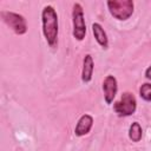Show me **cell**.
<instances>
[{"mask_svg":"<svg viewBox=\"0 0 151 151\" xmlns=\"http://www.w3.org/2000/svg\"><path fill=\"white\" fill-rule=\"evenodd\" d=\"M92 125H93V118H92V116H90V114H83L79 118V120H78V123L76 125V129H74L76 136L81 137V136L87 134L91 131Z\"/></svg>","mask_w":151,"mask_h":151,"instance_id":"52a82bcc","label":"cell"},{"mask_svg":"<svg viewBox=\"0 0 151 151\" xmlns=\"http://www.w3.org/2000/svg\"><path fill=\"white\" fill-rule=\"evenodd\" d=\"M137 101L131 92H124L118 101L113 104V110L119 117H127L136 112Z\"/></svg>","mask_w":151,"mask_h":151,"instance_id":"3957f363","label":"cell"},{"mask_svg":"<svg viewBox=\"0 0 151 151\" xmlns=\"http://www.w3.org/2000/svg\"><path fill=\"white\" fill-rule=\"evenodd\" d=\"M72 21H73V32H72L73 37L79 41L84 40V38L86 35V25H85L83 7L79 2H76L73 5Z\"/></svg>","mask_w":151,"mask_h":151,"instance_id":"5b68a950","label":"cell"},{"mask_svg":"<svg viewBox=\"0 0 151 151\" xmlns=\"http://www.w3.org/2000/svg\"><path fill=\"white\" fill-rule=\"evenodd\" d=\"M139 94L145 101H151V84H143L139 88Z\"/></svg>","mask_w":151,"mask_h":151,"instance_id":"8fae6325","label":"cell"},{"mask_svg":"<svg viewBox=\"0 0 151 151\" xmlns=\"http://www.w3.org/2000/svg\"><path fill=\"white\" fill-rule=\"evenodd\" d=\"M118 85L117 79L113 76H107L103 81V91H104V98L107 104H111L117 94Z\"/></svg>","mask_w":151,"mask_h":151,"instance_id":"8992f818","label":"cell"},{"mask_svg":"<svg viewBox=\"0 0 151 151\" xmlns=\"http://www.w3.org/2000/svg\"><path fill=\"white\" fill-rule=\"evenodd\" d=\"M142 136H143V130H142L140 124L137 123V122H133L131 124L130 129H129V138L132 142L137 143V142H139L142 139Z\"/></svg>","mask_w":151,"mask_h":151,"instance_id":"30bf717a","label":"cell"},{"mask_svg":"<svg viewBox=\"0 0 151 151\" xmlns=\"http://www.w3.org/2000/svg\"><path fill=\"white\" fill-rule=\"evenodd\" d=\"M93 59L90 54H86L83 60V71H81V80L84 83H88L92 79L93 74Z\"/></svg>","mask_w":151,"mask_h":151,"instance_id":"ba28073f","label":"cell"},{"mask_svg":"<svg viewBox=\"0 0 151 151\" xmlns=\"http://www.w3.org/2000/svg\"><path fill=\"white\" fill-rule=\"evenodd\" d=\"M145 77H146L147 79H150V80H151V65L146 68V71H145Z\"/></svg>","mask_w":151,"mask_h":151,"instance_id":"7c38bea8","label":"cell"},{"mask_svg":"<svg viewBox=\"0 0 151 151\" xmlns=\"http://www.w3.org/2000/svg\"><path fill=\"white\" fill-rule=\"evenodd\" d=\"M109 11L117 20H126L133 13L134 4L132 0H110L106 2Z\"/></svg>","mask_w":151,"mask_h":151,"instance_id":"7a4b0ae2","label":"cell"},{"mask_svg":"<svg viewBox=\"0 0 151 151\" xmlns=\"http://www.w3.org/2000/svg\"><path fill=\"white\" fill-rule=\"evenodd\" d=\"M92 32H93V35H94L97 42H98L103 48H107V46H109V40H107V35H106L104 28L101 27V25L98 24V22L92 24Z\"/></svg>","mask_w":151,"mask_h":151,"instance_id":"9c48e42d","label":"cell"},{"mask_svg":"<svg viewBox=\"0 0 151 151\" xmlns=\"http://www.w3.org/2000/svg\"><path fill=\"white\" fill-rule=\"evenodd\" d=\"M0 15L4 20V22L12 28V31L19 35H22L27 32V24L26 20L22 15L14 13V12H8V11H1Z\"/></svg>","mask_w":151,"mask_h":151,"instance_id":"277c9868","label":"cell"},{"mask_svg":"<svg viewBox=\"0 0 151 151\" xmlns=\"http://www.w3.org/2000/svg\"><path fill=\"white\" fill-rule=\"evenodd\" d=\"M42 21V33L50 45V47L55 48L58 45V15L52 6H45L41 12Z\"/></svg>","mask_w":151,"mask_h":151,"instance_id":"6da1fadb","label":"cell"}]
</instances>
